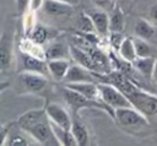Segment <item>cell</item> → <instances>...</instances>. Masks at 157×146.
<instances>
[{"label":"cell","mask_w":157,"mask_h":146,"mask_svg":"<svg viewBox=\"0 0 157 146\" xmlns=\"http://www.w3.org/2000/svg\"><path fill=\"white\" fill-rule=\"evenodd\" d=\"M43 12L48 16L59 17V16H66L74 11V6L58 1V0H44L43 5L40 7Z\"/></svg>","instance_id":"obj_12"},{"label":"cell","mask_w":157,"mask_h":146,"mask_svg":"<svg viewBox=\"0 0 157 146\" xmlns=\"http://www.w3.org/2000/svg\"><path fill=\"white\" fill-rule=\"evenodd\" d=\"M77 28L80 32H83V33H97L96 32V28L93 26V22L91 20V17L86 13V12H82L80 16H78V20H77Z\"/></svg>","instance_id":"obj_28"},{"label":"cell","mask_w":157,"mask_h":146,"mask_svg":"<svg viewBox=\"0 0 157 146\" xmlns=\"http://www.w3.org/2000/svg\"><path fill=\"white\" fill-rule=\"evenodd\" d=\"M134 33L135 37L151 42L157 36V27L145 18H137L134 25Z\"/></svg>","instance_id":"obj_14"},{"label":"cell","mask_w":157,"mask_h":146,"mask_svg":"<svg viewBox=\"0 0 157 146\" xmlns=\"http://www.w3.org/2000/svg\"><path fill=\"white\" fill-rule=\"evenodd\" d=\"M12 126H13V123H11V125H10V130H9L5 145H9V146H27L28 141H27L26 136L22 135L23 130L17 125L16 121H15V129Z\"/></svg>","instance_id":"obj_21"},{"label":"cell","mask_w":157,"mask_h":146,"mask_svg":"<svg viewBox=\"0 0 157 146\" xmlns=\"http://www.w3.org/2000/svg\"><path fill=\"white\" fill-rule=\"evenodd\" d=\"M64 86L81 93L82 96L92 99V101H102L99 96V91L97 87V82L94 81H82V82H70L64 83Z\"/></svg>","instance_id":"obj_11"},{"label":"cell","mask_w":157,"mask_h":146,"mask_svg":"<svg viewBox=\"0 0 157 146\" xmlns=\"http://www.w3.org/2000/svg\"><path fill=\"white\" fill-rule=\"evenodd\" d=\"M70 56L80 65L90 69L91 71H97V67L93 63V60L91 59V56L88 55V53L86 50H83L82 48H80L78 45L75 44H70Z\"/></svg>","instance_id":"obj_17"},{"label":"cell","mask_w":157,"mask_h":146,"mask_svg":"<svg viewBox=\"0 0 157 146\" xmlns=\"http://www.w3.org/2000/svg\"><path fill=\"white\" fill-rule=\"evenodd\" d=\"M61 94H63V98L65 99V102L67 103V106L74 112H77L83 108H99V109L107 112L114 119V110L110 107H108L103 101H92L66 86H64L61 88Z\"/></svg>","instance_id":"obj_1"},{"label":"cell","mask_w":157,"mask_h":146,"mask_svg":"<svg viewBox=\"0 0 157 146\" xmlns=\"http://www.w3.org/2000/svg\"><path fill=\"white\" fill-rule=\"evenodd\" d=\"M92 2L98 9H102L104 11H110L115 6L114 5V0H92Z\"/></svg>","instance_id":"obj_31"},{"label":"cell","mask_w":157,"mask_h":146,"mask_svg":"<svg viewBox=\"0 0 157 146\" xmlns=\"http://www.w3.org/2000/svg\"><path fill=\"white\" fill-rule=\"evenodd\" d=\"M32 140H34L39 145H45V146H59L60 142L58 141L50 120L47 117V113L44 117H42L39 120L33 123L31 126H28L26 130H23Z\"/></svg>","instance_id":"obj_2"},{"label":"cell","mask_w":157,"mask_h":146,"mask_svg":"<svg viewBox=\"0 0 157 146\" xmlns=\"http://www.w3.org/2000/svg\"><path fill=\"white\" fill-rule=\"evenodd\" d=\"M45 113H47V117L50 120V123H53L63 129L70 130L72 119L70 118V114L66 112V109L64 107H61L58 103H49L45 107Z\"/></svg>","instance_id":"obj_9"},{"label":"cell","mask_w":157,"mask_h":146,"mask_svg":"<svg viewBox=\"0 0 157 146\" xmlns=\"http://www.w3.org/2000/svg\"><path fill=\"white\" fill-rule=\"evenodd\" d=\"M9 87H10V82L9 81H0V93L2 91H5L6 88H9Z\"/></svg>","instance_id":"obj_37"},{"label":"cell","mask_w":157,"mask_h":146,"mask_svg":"<svg viewBox=\"0 0 157 146\" xmlns=\"http://www.w3.org/2000/svg\"><path fill=\"white\" fill-rule=\"evenodd\" d=\"M50 124H52L53 131H54L58 141L60 142V145H63V146H78L76 139L74 137V135L71 133V130L63 129V128H60V126H58L53 123H50Z\"/></svg>","instance_id":"obj_23"},{"label":"cell","mask_w":157,"mask_h":146,"mask_svg":"<svg viewBox=\"0 0 157 146\" xmlns=\"http://www.w3.org/2000/svg\"><path fill=\"white\" fill-rule=\"evenodd\" d=\"M125 26V20H124V13L123 10L119 5H115L110 10V16H109V33L113 32H123Z\"/></svg>","instance_id":"obj_20"},{"label":"cell","mask_w":157,"mask_h":146,"mask_svg":"<svg viewBox=\"0 0 157 146\" xmlns=\"http://www.w3.org/2000/svg\"><path fill=\"white\" fill-rule=\"evenodd\" d=\"M58 1H61V2H65V4H69V5L75 6V5H77V4H78V1H80V0H58Z\"/></svg>","instance_id":"obj_38"},{"label":"cell","mask_w":157,"mask_h":146,"mask_svg":"<svg viewBox=\"0 0 157 146\" xmlns=\"http://www.w3.org/2000/svg\"><path fill=\"white\" fill-rule=\"evenodd\" d=\"M44 115H45V108L44 109H31V110L21 114L18 117V119L16 120V123L22 130H26L28 126H31L33 123H36Z\"/></svg>","instance_id":"obj_19"},{"label":"cell","mask_w":157,"mask_h":146,"mask_svg":"<svg viewBox=\"0 0 157 146\" xmlns=\"http://www.w3.org/2000/svg\"><path fill=\"white\" fill-rule=\"evenodd\" d=\"M43 1H44V0H31V1H29V7H28V10L36 12L38 9L42 7Z\"/></svg>","instance_id":"obj_34"},{"label":"cell","mask_w":157,"mask_h":146,"mask_svg":"<svg viewBox=\"0 0 157 146\" xmlns=\"http://www.w3.org/2000/svg\"><path fill=\"white\" fill-rule=\"evenodd\" d=\"M114 119L118 124L124 128H135L145 126L148 124L147 117L140 113L134 107H121L114 110Z\"/></svg>","instance_id":"obj_5"},{"label":"cell","mask_w":157,"mask_h":146,"mask_svg":"<svg viewBox=\"0 0 157 146\" xmlns=\"http://www.w3.org/2000/svg\"><path fill=\"white\" fill-rule=\"evenodd\" d=\"M13 64V33L5 29L0 36V72L9 71Z\"/></svg>","instance_id":"obj_6"},{"label":"cell","mask_w":157,"mask_h":146,"mask_svg":"<svg viewBox=\"0 0 157 146\" xmlns=\"http://www.w3.org/2000/svg\"><path fill=\"white\" fill-rule=\"evenodd\" d=\"M134 40V45H135V52H136V56H152V47L150 45V43L142 38L135 37L132 38Z\"/></svg>","instance_id":"obj_27"},{"label":"cell","mask_w":157,"mask_h":146,"mask_svg":"<svg viewBox=\"0 0 157 146\" xmlns=\"http://www.w3.org/2000/svg\"><path fill=\"white\" fill-rule=\"evenodd\" d=\"M48 71L55 81H63L70 64V59H52L47 60Z\"/></svg>","instance_id":"obj_16"},{"label":"cell","mask_w":157,"mask_h":146,"mask_svg":"<svg viewBox=\"0 0 157 146\" xmlns=\"http://www.w3.org/2000/svg\"><path fill=\"white\" fill-rule=\"evenodd\" d=\"M120 2V4H123V2H128V1H130V0H117V2Z\"/></svg>","instance_id":"obj_39"},{"label":"cell","mask_w":157,"mask_h":146,"mask_svg":"<svg viewBox=\"0 0 157 146\" xmlns=\"http://www.w3.org/2000/svg\"><path fill=\"white\" fill-rule=\"evenodd\" d=\"M82 81H94V76L92 71L80 64H72L69 66L63 82L64 83H70V82H82Z\"/></svg>","instance_id":"obj_10"},{"label":"cell","mask_w":157,"mask_h":146,"mask_svg":"<svg viewBox=\"0 0 157 146\" xmlns=\"http://www.w3.org/2000/svg\"><path fill=\"white\" fill-rule=\"evenodd\" d=\"M20 50L28 53L31 55H34L37 58H40V59H45V53H44V49L42 48V45L34 43L28 37L20 43Z\"/></svg>","instance_id":"obj_25"},{"label":"cell","mask_w":157,"mask_h":146,"mask_svg":"<svg viewBox=\"0 0 157 146\" xmlns=\"http://www.w3.org/2000/svg\"><path fill=\"white\" fill-rule=\"evenodd\" d=\"M97 87L99 91L101 99L113 110L121 107H132L128 97L123 92H120L115 86L107 82H97Z\"/></svg>","instance_id":"obj_3"},{"label":"cell","mask_w":157,"mask_h":146,"mask_svg":"<svg viewBox=\"0 0 157 146\" xmlns=\"http://www.w3.org/2000/svg\"><path fill=\"white\" fill-rule=\"evenodd\" d=\"M45 60L52 59H70V47L64 42H52L45 49Z\"/></svg>","instance_id":"obj_15"},{"label":"cell","mask_w":157,"mask_h":146,"mask_svg":"<svg viewBox=\"0 0 157 146\" xmlns=\"http://www.w3.org/2000/svg\"><path fill=\"white\" fill-rule=\"evenodd\" d=\"M118 54L121 59H124L125 61H129V63H132L136 59L135 45H134V40L131 37H124V39L121 40V43L119 45Z\"/></svg>","instance_id":"obj_22"},{"label":"cell","mask_w":157,"mask_h":146,"mask_svg":"<svg viewBox=\"0 0 157 146\" xmlns=\"http://www.w3.org/2000/svg\"><path fill=\"white\" fill-rule=\"evenodd\" d=\"M86 13L91 17L97 34L105 37L109 33V17L105 13V11L102 9L101 10H90V11H86Z\"/></svg>","instance_id":"obj_13"},{"label":"cell","mask_w":157,"mask_h":146,"mask_svg":"<svg viewBox=\"0 0 157 146\" xmlns=\"http://www.w3.org/2000/svg\"><path fill=\"white\" fill-rule=\"evenodd\" d=\"M18 80L22 85V88L27 93H38L45 88L48 85V79L45 75L32 71H21Z\"/></svg>","instance_id":"obj_7"},{"label":"cell","mask_w":157,"mask_h":146,"mask_svg":"<svg viewBox=\"0 0 157 146\" xmlns=\"http://www.w3.org/2000/svg\"><path fill=\"white\" fill-rule=\"evenodd\" d=\"M150 17H151V20L152 21H155V22H157V4H155V5H152L151 7H150Z\"/></svg>","instance_id":"obj_35"},{"label":"cell","mask_w":157,"mask_h":146,"mask_svg":"<svg viewBox=\"0 0 157 146\" xmlns=\"http://www.w3.org/2000/svg\"><path fill=\"white\" fill-rule=\"evenodd\" d=\"M151 80L157 83V58H156V63H155V67H153V71H152V77H151Z\"/></svg>","instance_id":"obj_36"},{"label":"cell","mask_w":157,"mask_h":146,"mask_svg":"<svg viewBox=\"0 0 157 146\" xmlns=\"http://www.w3.org/2000/svg\"><path fill=\"white\" fill-rule=\"evenodd\" d=\"M110 45L114 50H118L119 49V45L121 43V40L124 39V36H123V32H113L110 33Z\"/></svg>","instance_id":"obj_30"},{"label":"cell","mask_w":157,"mask_h":146,"mask_svg":"<svg viewBox=\"0 0 157 146\" xmlns=\"http://www.w3.org/2000/svg\"><path fill=\"white\" fill-rule=\"evenodd\" d=\"M10 125H11V123L5 125V126H2V128H0V146L5 145V142H6L7 134H9V130H10Z\"/></svg>","instance_id":"obj_33"},{"label":"cell","mask_w":157,"mask_h":146,"mask_svg":"<svg viewBox=\"0 0 157 146\" xmlns=\"http://www.w3.org/2000/svg\"><path fill=\"white\" fill-rule=\"evenodd\" d=\"M31 40H33L34 43H37V44H44L47 40H48V37H49V32H48V29L44 27V26H42V25H36L33 28H32V31L29 32V34L27 36Z\"/></svg>","instance_id":"obj_26"},{"label":"cell","mask_w":157,"mask_h":146,"mask_svg":"<svg viewBox=\"0 0 157 146\" xmlns=\"http://www.w3.org/2000/svg\"><path fill=\"white\" fill-rule=\"evenodd\" d=\"M31 0H15L16 2V11L18 15H25L28 11Z\"/></svg>","instance_id":"obj_32"},{"label":"cell","mask_w":157,"mask_h":146,"mask_svg":"<svg viewBox=\"0 0 157 146\" xmlns=\"http://www.w3.org/2000/svg\"><path fill=\"white\" fill-rule=\"evenodd\" d=\"M131 106L142 113L145 117H152L157 114V96L139 88L131 96L128 97Z\"/></svg>","instance_id":"obj_4"},{"label":"cell","mask_w":157,"mask_h":146,"mask_svg":"<svg viewBox=\"0 0 157 146\" xmlns=\"http://www.w3.org/2000/svg\"><path fill=\"white\" fill-rule=\"evenodd\" d=\"M70 130H71L74 137L76 139L78 146H86V145H88V141H90L88 133H87V129L83 126L82 123H80L77 119L72 120Z\"/></svg>","instance_id":"obj_24"},{"label":"cell","mask_w":157,"mask_h":146,"mask_svg":"<svg viewBox=\"0 0 157 146\" xmlns=\"http://www.w3.org/2000/svg\"><path fill=\"white\" fill-rule=\"evenodd\" d=\"M18 72L21 71H32V72H39L43 75H48V65H47V60L45 59H40L37 58L34 55H31L28 53L21 52L18 53Z\"/></svg>","instance_id":"obj_8"},{"label":"cell","mask_w":157,"mask_h":146,"mask_svg":"<svg viewBox=\"0 0 157 146\" xmlns=\"http://www.w3.org/2000/svg\"><path fill=\"white\" fill-rule=\"evenodd\" d=\"M36 26L34 23V11H27L25 13V18H23V28H25V32L26 34L28 36L29 32L32 31V28Z\"/></svg>","instance_id":"obj_29"},{"label":"cell","mask_w":157,"mask_h":146,"mask_svg":"<svg viewBox=\"0 0 157 146\" xmlns=\"http://www.w3.org/2000/svg\"><path fill=\"white\" fill-rule=\"evenodd\" d=\"M155 63H156V58L153 56H142V58L136 56V59L132 61V65L139 74H141L146 79H151Z\"/></svg>","instance_id":"obj_18"}]
</instances>
